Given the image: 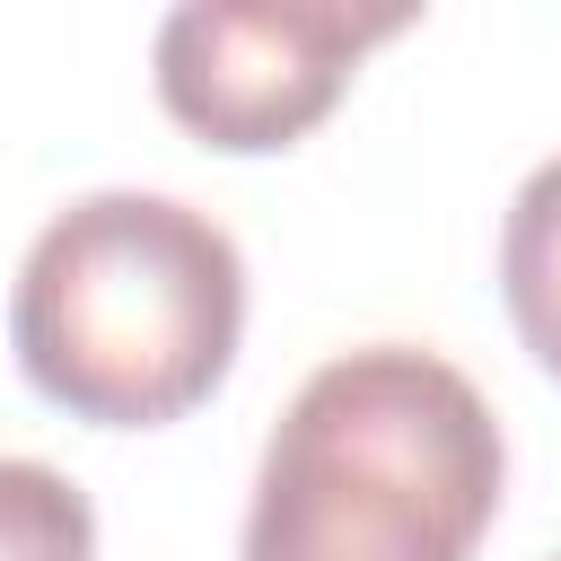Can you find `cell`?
Listing matches in <instances>:
<instances>
[{"mask_svg":"<svg viewBox=\"0 0 561 561\" xmlns=\"http://www.w3.org/2000/svg\"><path fill=\"white\" fill-rule=\"evenodd\" d=\"M412 9H342V0H193L158 26V105L228 158H263L307 140L368 44L403 35Z\"/></svg>","mask_w":561,"mask_h":561,"instance_id":"3","label":"cell"},{"mask_svg":"<svg viewBox=\"0 0 561 561\" xmlns=\"http://www.w3.org/2000/svg\"><path fill=\"white\" fill-rule=\"evenodd\" d=\"M0 561H96V508L61 465L0 456Z\"/></svg>","mask_w":561,"mask_h":561,"instance_id":"5","label":"cell"},{"mask_svg":"<svg viewBox=\"0 0 561 561\" xmlns=\"http://www.w3.org/2000/svg\"><path fill=\"white\" fill-rule=\"evenodd\" d=\"M500 482L482 386L421 342H359L272 421L237 561H473Z\"/></svg>","mask_w":561,"mask_h":561,"instance_id":"1","label":"cell"},{"mask_svg":"<svg viewBox=\"0 0 561 561\" xmlns=\"http://www.w3.org/2000/svg\"><path fill=\"white\" fill-rule=\"evenodd\" d=\"M500 298L543 377H561V158H543L500 219Z\"/></svg>","mask_w":561,"mask_h":561,"instance_id":"4","label":"cell"},{"mask_svg":"<svg viewBox=\"0 0 561 561\" xmlns=\"http://www.w3.org/2000/svg\"><path fill=\"white\" fill-rule=\"evenodd\" d=\"M245 342V254L175 193H88L53 210L9 289L26 386L88 430L202 412Z\"/></svg>","mask_w":561,"mask_h":561,"instance_id":"2","label":"cell"}]
</instances>
